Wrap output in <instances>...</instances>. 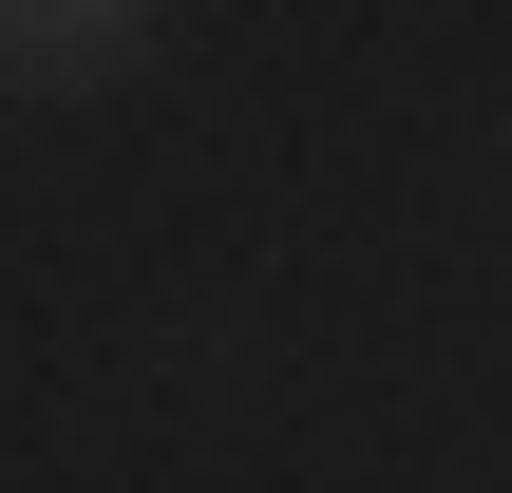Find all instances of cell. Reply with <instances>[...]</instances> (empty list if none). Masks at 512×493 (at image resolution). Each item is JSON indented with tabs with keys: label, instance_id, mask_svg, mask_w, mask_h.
Listing matches in <instances>:
<instances>
[{
	"label": "cell",
	"instance_id": "obj_1",
	"mask_svg": "<svg viewBox=\"0 0 512 493\" xmlns=\"http://www.w3.org/2000/svg\"><path fill=\"white\" fill-rule=\"evenodd\" d=\"M152 57V0H0V95H95Z\"/></svg>",
	"mask_w": 512,
	"mask_h": 493
}]
</instances>
